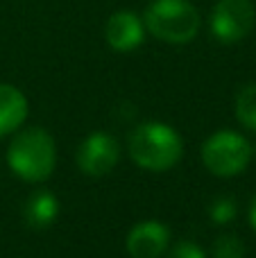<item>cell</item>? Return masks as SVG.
Returning a JSON list of instances; mask_svg holds the SVG:
<instances>
[{"instance_id":"6da1fadb","label":"cell","mask_w":256,"mask_h":258,"mask_svg":"<svg viewBox=\"0 0 256 258\" xmlns=\"http://www.w3.org/2000/svg\"><path fill=\"white\" fill-rule=\"evenodd\" d=\"M7 163L23 181L39 183L54 172L57 165V145L50 132L41 127L23 129L14 136L7 150Z\"/></svg>"},{"instance_id":"7a4b0ae2","label":"cell","mask_w":256,"mask_h":258,"mask_svg":"<svg viewBox=\"0 0 256 258\" xmlns=\"http://www.w3.org/2000/svg\"><path fill=\"white\" fill-rule=\"evenodd\" d=\"M130 156L134 163L150 172H163L179 163L184 154L181 136L163 122H143L127 138Z\"/></svg>"},{"instance_id":"3957f363","label":"cell","mask_w":256,"mask_h":258,"mask_svg":"<svg viewBox=\"0 0 256 258\" xmlns=\"http://www.w3.org/2000/svg\"><path fill=\"white\" fill-rule=\"evenodd\" d=\"M143 25L154 39L181 45L198 36L200 14L188 0H152L145 7Z\"/></svg>"},{"instance_id":"277c9868","label":"cell","mask_w":256,"mask_h":258,"mask_svg":"<svg viewBox=\"0 0 256 258\" xmlns=\"http://www.w3.org/2000/svg\"><path fill=\"white\" fill-rule=\"evenodd\" d=\"M202 161L216 177H236L252 161V145L238 132L222 129L211 134L202 145Z\"/></svg>"},{"instance_id":"5b68a950","label":"cell","mask_w":256,"mask_h":258,"mask_svg":"<svg viewBox=\"0 0 256 258\" xmlns=\"http://www.w3.org/2000/svg\"><path fill=\"white\" fill-rule=\"evenodd\" d=\"M256 23V9L252 0H218L211 12V34L220 43L243 41Z\"/></svg>"},{"instance_id":"8992f818","label":"cell","mask_w":256,"mask_h":258,"mask_svg":"<svg viewBox=\"0 0 256 258\" xmlns=\"http://www.w3.org/2000/svg\"><path fill=\"white\" fill-rule=\"evenodd\" d=\"M118 159H120V145L107 132L89 134L77 150V168L86 177H102L111 172Z\"/></svg>"},{"instance_id":"52a82bcc","label":"cell","mask_w":256,"mask_h":258,"mask_svg":"<svg viewBox=\"0 0 256 258\" xmlns=\"http://www.w3.org/2000/svg\"><path fill=\"white\" fill-rule=\"evenodd\" d=\"M170 245V229L159 220L139 222L127 233V254L132 258H161Z\"/></svg>"},{"instance_id":"ba28073f","label":"cell","mask_w":256,"mask_h":258,"mask_svg":"<svg viewBox=\"0 0 256 258\" xmlns=\"http://www.w3.org/2000/svg\"><path fill=\"white\" fill-rule=\"evenodd\" d=\"M104 39H107L109 48L116 52H132L145 39L143 18H139L134 12H116L107 21Z\"/></svg>"},{"instance_id":"9c48e42d","label":"cell","mask_w":256,"mask_h":258,"mask_svg":"<svg viewBox=\"0 0 256 258\" xmlns=\"http://www.w3.org/2000/svg\"><path fill=\"white\" fill-rule=\"evenodd\" d=\"M27 118V98L12 84H0V136L21 129Z\"/></svg>"},{"instance_id":"30bf717a","label":"cell","mask_w":256,"mask_h":258,"mask_svg":"<svg viewBox=\"0 0 256 258\" xmlns=\"http://www.w3.org/2000/svg\"><path fill=\"white\" fill-rule=\"evenodd\" d=\"M59 218V200L48 190H39L27 200L25 220L32 229H48Z\"/></svg>"},{"instance_id":"8fae6325","label":"cell","mask_w":256,"mask_h":258,"mask_svg":"<svg viewBox=\"0 0 256 258\" xmlns=\"http://www.w3.org/2000/svg\"><path fill=\"white\" fill-rule=\"evenodd\" d=\"M236 118L240 125L256 132V84H249L236 95Z\"/></svg>"},{"instance_id":"7c38bea8","label":"cell","mask_w":256,"mask_h":258,"mask_svg":"<svg viewBox=\"0 0 256 258\" xmlns=\"http://www.w3.org/2000/svg\"><path fill=\"white\" fill-rule=\"evenodd\" d=\"M213 258H245V245L240 238L225 233L213 242Z\"/></svg>"},{"instance_id":"4fadbf2b","label":"cell","mask_w":256,"mask_h":258,"mask_svg":"<svg viewBox=\"0 0 256 258\" xmlns=\"http://www.w3.org/2000/svg\"><path fill=\"white\" fill-rule=\"evenodd\" d=\"M236 218V202L231 197H218L211 204V220L216 224H227Z\"/></svg>"},{"instance_id":"5bb4252c","label":"cell","mask_w":256,"mask_h":258,"mask_svg":"<svg viewBox=\"0 0 256 258\" xmlns=\"http://www.w3.org/2000/svg\"><path fill=\"white\" fill-rule=\"evenodd\" d=\"M168 258H207V254L195 242H179L168 251Z\"/></svg>"},{"instance_id":"9a60e30c","label":"cell","mask_w":256,"mask_h":258,"mask_svg":"<svg viewBox=\"0 0 256 258\" xmlns=\"http://www.w3.org/2000/svg\"><path fill=\"white\" fill-rule=\"evenodd\" d=\"M249 224H252V229L256 231V197L252 200V204H249Z\"/></svg>"}]
</instances>
